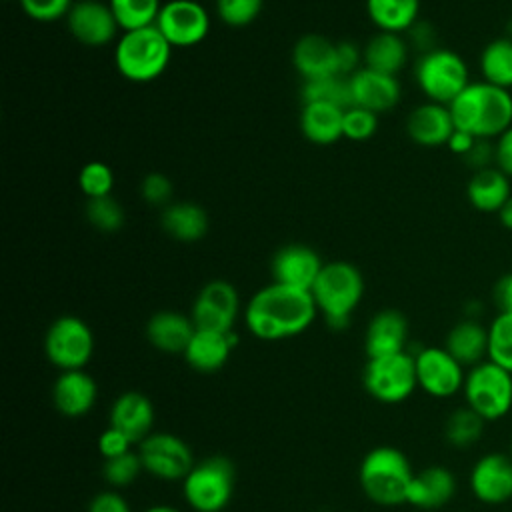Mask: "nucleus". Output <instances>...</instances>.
<instances>
[{
    "label": "nucleus",
    "instance_id": "obj_54",
    "mask_svg": "<svg viewBox=\"0 0 512 512\" xmlns=\"http://www.w3.org/2000/svg\"><path fill=\"white\" fill-rule=\"evenodd\" d=\"M510 456H512V440H510Z\"/></svg>",
    "mask_w": 512,
    "mask_h": 512
},
{
    "label": "nucleus",
    "instance_id": "obj_18",
    "mask_svg": "<svg viewBox=\"0 0 512 512\" xmlns=\"http://www.w3.org/2000/svg\"><path fill=\"white\" fill-rule=\"evenodd\" d=\"M350 92H352V106L366 108L374 114L392 110L402 96L400 82L396 76L382 74L366 66L358 68L350 76Z\"/></svg>",
    "mask_w": 512,
    "mask_h": 512
},
{
    "label": "nucleus",
    "instance_id": "obj_33",
    "mask_svg": "<svg viewBox=\"0 0 512 512\" xmlns=\"http://www.w3.org/2000/svg\"><path fill=\"white\" fill-rule=\"evenodd\" d=\"M482 80L500 88H512V36L490 40L478 58Z\"/></svg>",
    "mask_w": 512,
    "mask_h": 512
},
{
    "label": "nucleus",
    "instance_id": "obj_9",
    "mask_svg": "<svg viewBox=\"0 0 512 512\" xmlns=\"http://www.w3.org/2000/svg\"><path fill=\"white\" fill-rule=\"evenodd\" d=\"M362 382L368 394L378 402H404L418 388L414 354L404 350L390 356L368 358Z\"/></svg>",
    "mask_w": 512,
    "mask_h": 512
},
{
    "label": "nucleus",
    "instance_id": "obj_36",
    "mask_svg": "<svg viewBox=\"0 0 512 512\" xmlns=\"http://www.w3.org/2000/svg\"><path fill=\"white\" fill-rule=\"evenodd\" d=\"M302 102H328L342 110L352 108L350 76H328L320 80H306L300 90Z\"/></svg>",
    "mask_w": 512,
    "mask_h": 512
},
{
    "label": "nucleus",
    "instance_id": "obj_35",
    "mask_svg": "<svg viewBox=\"0 0 512 512\" xmlns=\"http://www.w3.org/2000/svg\"><path fill=\"white\" fill-rule=\"evenodd\" d=\"M122 32L154 26L162 8L160 0H108Z\"/></svg>",
    "mask_w": 512,
    "mask_h": 512
},
{
    "label": "nucleus",
    "instance_id": "obj_11",
    "mask_svg": "<svg viewBox=\"0 0 512 512\" xmlns=\"http://www.w3.org/2000/svg\"><path fill=\"white\" fill-rule=\"evenodd\" d=\"M138 456L148 474L160 480H184L192 470L194 454L190 446L170 432H152L138 444Z\"/></svg>",
    "mask_w": 512,
    "mask_h": 512
},
{
    "label": "nucleus",
    "instance_id": "obj_48",
    "mask_svg": "<svg viewBox=\"0 0 512 512\" xmlns=\"http://www.w3.org/2000/svg\"><path fill=\"white\" fill-rule=\"evenodd\" d=\"M88 512H132V510H130L128 502L118 492L106 490L92 498Z\"/></svg>",
    "mask_w": 512,
    "mask_h": 512
},
{
    "label": "nucleus",
    "instance_id": "obj_1",
    "mask_svg": "<svg viewBox=\"0 0 512 512\" xmlns=\"http://www.w3.org/2000/svg\"><path fill=\"white\" fill-rule=\"evenodd\" d=\"M318 308L310 290L270 282L248 300L244 324L260 340H284L302 334L316 318Z\"/></svg>",
    "mask_w": 512,
    "mask_h": 512
},
{
    "label": "nucleus",
    "instance_id": "obj_40",
    "mask_svg": "<svg viewBox=\"0 0 512 512\" xmlns=\"http://www.w3.org/2000/svg\"><path fill=\"white\" fill-rule=\"evenodd\" d=\"M264 0H216L218 18L230 28L252 24L262 12Z\"/></svg>",
    "mask_w": 512,
    "mask_h": 512
},
{
    "label": "nucleus",
    "instance_id": "obj_26",
    "mask_svg": "<svg viewBox=\"0 0 512 512\" xmlns=\"http://www.w3.org/2000/svg\"><path fill=\"white\" fill-rule=\"evenodd\" d=\"M456 492V478L444 466H428L414 474L406 504H412L422 510H434L452 500Z\"/></svg>",
    "mask_w": 512,
    "mask_h": 512
},
{
    "label": "nucleus",
    "instance_id": "obj_10",
    "mask_svg": "<svg viewBox=\"0 0 512 512\" xmlns=\"http://www.w3.org/2000/svg\"><path fill=\"white\" fill-rule=\"evenodd\" d=\"M44 352L62 372L82 370L94 354V334L82 318L60 316L46 330Z\"/></svg>",
    "mask_w": 512,
    "mask_h": 512
},
{
    "label": "nucleus",
    "instance_id": "obj_38",
    "mask_svg": "<svg viewBox=\"0 0 512 512\" xmlns=\"http://www.w3.org/2000/svg\"><path fill=\"white\" fill-rule=\"evenodd\" d=\"M84 214L92 228H96L100 232H108V234L118 232L126 220L124 208L112 194L100 196V198H86Z\"/></svg>",
    "mask_w": 512,
    "mask_h": 512
},
{
    "label": "nucleus",
    "instance_id": "obj_12",
    "mask_svg": "<svg viewBox=\"0 0 512 512\" xmlns=\"http://www.w3.org/2000/svg\"><path fill=\"white\" fill-rule=\"evenodd\" d=\"M156 28L172 48H190L208 36L210 16L196 0H168L160 8Z\"/></svg>",
    "mask_w": 512,
    "mask_h": 512
},
{
    "label": "nucleus",
    "instance_id": "obj_14",
    "mask_svg": "<svg viewBox=\"0 0 512 512\" xmlns=\"http://www.w3.org/2000/svg\"><path fill=\"white\" fill-rule=\"evenodd\" d=\"M238 310L240 298L236 288L226 280H210L194 298L190 318L198 330L232 332Z\"/></svg>",
    "mask_w": 512,
    "mask_h": 512
},
{
    "label": "nucleus",
    "instance_id": "obj_21",
    "mask_svg": "<svg viewBox=\"0 0 512 512\" xmlns=\"http://www.w3.org/2000/svg\"><path fill=\"white\" fill-rule=\"evenodd\" d=\"M408 320L400 310H380L368 322L364 334V350L368 358L390 356L406 350Z\"/></svg>",
    "mask_w": 512,
    "mask_h": 512
},
{
    "label": "nucleus",
    "instance_id": "obj_37",
    "mask_svg": "<svg viewBox=\"0 0 512 512\" xmlns=\"http://www.w3.org/2000/svg\"><path fill=\"white\" fill-rule=\"evenodd\" d=\"M488 360L512 372V312H498L490 322Z\"/></svg>",
    "mask_w": 512,
    "mask_h": 512
},
{
    "label": "nucleus",
    "instance_id": "obj_52",
    "mask_svg": "<svg viewBox=\"0 0 512 512\" xmlns=\"http://www.w3.org/2000/svg\"><path fill=\"white\" fill-rule=\"evenodd\" d=\"M498 222L506 228V230H510L512 232V196L506 200V204L498 210Z\"/></svg>",
    "mask_w": 512,
    "mask_h": 512
},
{
    "label": "nucleus",
    "instance_id": "obj_22",
    "mask_svg": "<svg viewBox=\"0 0 512 512\" xmlns=\"http://www.w3.org/2000/svg\"><path fill=\"white\" fill-rule=\"evenodd\" d=\"M154 408L152 402L140 392L120 394L110 408V426L120 430L132 444H140L152 434Z\"/></svg>",
    "mask_w": 512,
    "mask_h": 512
},
{
    "label": "nucleus",
    "instance_id": "obj_13",
    "mask_svg": "<svg viewBox=\"0 0 512 512\" xmlns=\"http://www.w3.org/2000/svg\"><path fill=\"white\" fill-rule=\"evenodd\" d=\"M418 388L434 398H450L464 388V366L442 346H426L414 354Z\"/></svg>",
    "mask_w": 512,
    "mask_h": 512
},
{
    "label": "nucleus",
    "instance_id": "obj_5",
    "mask_svg": "<svg viewBox=\"0 0 512 512\" xmlns=\"http://www.w3.org/2000/svg\"><path fill=\"white\" fill-rule=\"evenodd\" d=\"M172 46L154 26L124 32L114 48V64L130 82H152L164 74Z\"/></svg>",
    "mask_w": 512,
    "mask_h": 512
},
{
    "label": "nucleus",
    "instance_id": "obj_51",
    "mask_svg": "<svg viewBox=\"0 0 512 512\" xmlns=\"http://www.w3.org/2000/svg\"><path fill=\"white\" fill-rule=\"evenodd\" d=\"M478 138H474L472 134H468V132H462V130H454V134H452V138L448 140V148L454 152V154H458V156H466L468 152H470V148L474 146V142H476Z\"/></svg>",
    "mask_w": 512,
    "mask_h": 512
},
{
    "label": "nucleus",
    "instance_id": "obj_28",
    "mask_svg": "<svg viewBox=\"0 0 512 512\" xmlns=\"http://www.w3.org/2000/svg\"><path fill=\"white\" fill-rule=\"evenodd\" d=\"M300 130L312 144H334L344 138V110L328 102H302Z\"/></svg>",
    "mask_w": 512,
    "mask_h": 512
},
{
    "label": "nucleus",
    "instance_id": "obj_24",
    "mask_svg": "<svg viewBox=\"0 0 512 512\" xmlns=\"http://www.w3.org/2000/svg\"><path fill=\"white\" fill-rule=\"evenodd\" d=\"M194 332L196 326L192 318L174 310H160L146 322L148 342L166 354H184Z\"/></svg>",
    "mask_w": 512,
    "mask_h": 512
},
{
    "label": "nucleus",
    "instance_id": "obj_29",
    "mask_svg": "<svg viewBox=\"0 0 512 512\" xmlns=\"http://www.w3.org/2000/svg\"><path fill=\"white\" fill-rule=\"evenodd\" d=\"M444 348L462 364L476 366L488 360V328L476 318L456 322L444 340Z\"/></svg>",
    "mask_w": 512,
    "mask_h": 512
},
{
    "label": "nucleus",
    "instance_id": "obj_43",
    "mask_svg": "<svg viewBox=\"0 0 512 512\" xmlns=\"http://www.w3.org/2000/svg\"><path fill=\"white\" fill-rule=\"evenodd\" d=\"M22 12L36 22H56L66 18L74 0H18Z\"/></svg>",
    "mask_w": 512,
    "mask_h": 512
},
{
    "label": "nucleus",
    "instance_id": "obj_39",
    "mask_svg": "<svg viewBox=\"0 0 512 512\" xmlns=\"http://www.w3.org/2000/svg\"><path fill=\"white\" fill-rule=\"evenodd\" d=\"M78 186L86 198L108 196L114 188V172L106 162L92 160L80 168Z\"/></svg>",
    "mask_w": 512,
    "mask_h": 512
},
{
    "label": "nucleus",
    "instance_id": "obj_30",
    "mask_svg": "<svg viewBox=\"0 0 512 512\" xmlns=\"http://www.w3.org/2000/svg\"><path fill=\"white\" fill-rule=\"evenodd\" d=\"M160 224L168 236L180 242H196L206 236L208 212L194 202H172L164 208Z\"/></svg>",
    "mask_w": 512,
    "mask_h": 512
},
{
    "label": "nucleus",
    "instance_id": "obj_34",
    "mask_svg": "<svg viewBox=\"0 0 512 512\" xmlns=\"http://www.w3.org/2000/svg\"><path fill=\"white\" fill-rule=\"evenodd\" d=\"M484 424L486 420L478 416L472 408L468 406L456 408L454 412H450V416L444 422V438L450 446L458 450L470 448L480 440Z\"/></svg>",
    "mask_w": 512,
    "mask_h": 512
},
{
    "label": "nucleus",
    "instance_id": "obj_7",
    "mask_svg": "<svg viewBox=\"0 0 512 512\" xmlns=\"http://www.w3.org/2000/svg\"><path fill=\"white\" fill-rule=\"evenodd\" d=\"M464 400L486 422H496L512 410V372L484 360L466 372Z\"/></svg>",
    "mask_w": 512,
    "mask_h": 512
},
{
    "label": "nucleus",
    "instance_id": "obj_53",
    "mask_svg": "<svg viewBox=\"0 0 512 512\" xmlns=\"http://www.w3.org/2000/svg\"><path fill=\"white\" fill-rule=\"evenodd\" d=\"M144 512H180V510H176V508H172V506L158 504V506H150V508H148V510H144Z\"/></svg>",
    "mask_w": 512,
    "mask_h": 512
},
{
    "label": "nucleus",
    "instance_id": "obj_47",
    "mask_svg": "<svg viewBox=\"0 0 512 512\" xmlns=\"http://www.w3.org/2000/svg\"><path fill=\"white\" fill-rule=\"evenodd\" d=\"M494 166L512 178V126L494 140Z\"/></svg>",
    "mask_w": 512,
    "mask_h": 512
},
{
    "label": "nucleus",
    "instance_id": "obj_19",
    "mask_svg": "<svg viewBox=\"0 0 512 512\" xmlns=\"http://www.w3.org/2000/svg\"><path fill=\"white\" fill-rule=\"evenodd\" d=\"M292 64L304 82L336 76L340 74L338 42H332L322 34H304L292 48Z\"/></svg>",
    "mask_w": 512,
    "mask_h": 512
},
{
    "label": "nucleus",
    "instance_id": "obj_49",
    "mask_svg": "<svg viewBox=\"0 0 512 512\" xmlns=\"http://www.w3.org/2000/svg\"><path fill=\"white\" fill-rule=\"evenodd\" d=\"M362 60V50H358L352 42H338V70L342 76H352L358 70V62Z\"/></svg>",
    "mask_w": 512,
    "mask_h": 512
},
{
    "label": "nucleus",
    "instance_id": "obj_3",
    "mask_svg": "<svg viewBox=\"0 0 512 512\" xmlns=\"http://www.w3.org/2000/svg\"><path fill=\"white\" fill-rule=\"evenodd\" d=\"M310 294L324 320L332 328H344L362 300L364 278L352 262H324Z\"/></svg>",
    "mask_w": 512,
    "mask_h": 512
},
{
    "label": "nucleus",
    "instance_id": "obj_20",
    "mask_svg": "<svg viewBox=\"0 0 512 512\" xmlns=\"http://www.w3.org/2000/svg\"><path fill=\"white\" fill-rule=\"evenodd\" d=\"M454 130L456 126H454L450 108L446 104L424 102L416 106L406 120V132L410 140L426 148L446 146Z\"/></svg>",
    "mask_w": 512,
    "mask_h": 512
},
{
    "label": "nucleus",
    "instance_id": "obj_46",
    "mask_svg": "<svg viewBox=\"0 0 512 512\" xmlns=\"http://www.w3.org/2000/svg\"><path fill=\"white\" fill-rule=\"evenodd\" d=\"M464 162L472 168V172L494 166V144H492V140L478 138L474 142V146L470 148V152L464 156Z\"/></svg>",
    "mask_w": 512,
    "mask_h": 512
},
{
    "label": "nucleus",
    "instance_id": "obj_42",
    "mask_svg": "<svg viewBox=\"0 0 512 512\" xmlns=\"http://www.w3.org/2000/svg\"><path fill=\"white\" fill-rule=\"evenodd\" d=\"M378 128V114L352 106L344 110V138L354 142H364L374 136Z\"/></svg>",
    "mask_w": 512,
    "mask_h": 512
},
{
    "label": "nucleus",
    "instance_id": "obj_25",
    "mask_svg": "<svg viewBox=\"0 0 512 512\" xmlns=\"http://www.w3.org/2000/svg\"><path fill=\"white\" fill-rule=\"evenodd\" d=\"M234 344L236 338L232 332H212L196 328L182 356L196 372L210 374L220 370L228 362Z\"/></svg>",
    "mask_w": 512,
    "mask_h": 512
},
{
    "label": "nucleus",
    "instance_id": "obj_27",
    "mask_svg": "<svg viewBox=\"0 0 512 512\" xmlns=\"http://www.w3.org/2000/svg\"><path fill=\"white\" fill-rule=\"evenodd\" d=\"M512 196L510 178L496 166H488L472 172L466 182V198L472 208L486 214H498V210Z\"/></svg>",
    "mask_w": 512,
    "mask_h": 512
},
{
    "label": "nucleus",
    "instance_id": "obj_45",
    "mask_svg": "<svg viewBox=\"0 0 512 512\" xmlns=\"http://www.w3.org/2000/svg\"><path fill=\"white\" fill-rule=\"evenodd\" d=\"M130 446H132V442L120 430H116L112 426H108L98 438V450L104 456V460H110V458L130 452Z\"/></svg>",
    "mask_w": 512,
    "mask_h": 512
},
{
    "label": "nucleus",
    "instance_id": "obj_4",
    "mask_svg": "<svg viewBox=\"0 0 512 512\" xmlns=\"http://www.w3.org/2000/svg\"><path fill=\"white\" fill-rule=\"evenodd\" d=\"M414 470L406 454L394 446H376L360 462L358 480L364 494L380 506L406 502Z\"/></svg>",
    "mask_w": 512,
    "mask_h": 512
},
{
    "label": "nucleus",
    "instance_id": "obj_41",
    "mask_svg": "<svg viewBox=\"0 0 512 512\" xmlns=\"http://www.w3.org/2000/svg\"><path fill=\"white\" fill-rule=\"evenodd\" d=\"M142 470H144L142 460H140L138 452H132V450L122 456L104 460V466H102V474H104L106 482L114 488H124L128 484H132Z\"/></svg>",
    "mask_w": 512,
    "mask_h": 512
},
{
    "label": "nucleus",
    "instance_id": "obj_15",
    "mask_svg": "<svg viewBox=\"0 0 512 512\" xmlns=\"http://www.w3.org/2000/svg\"><path fill=\"white\" fill-rule=\"evenodd\" d=\"M66 26L70 34L84 46H106L114 40L118 22L108 4L98 0H78L72 4Z\"/></svg>",
    "mask_w": 512,
    "mask_h": 512
},
{
    "label": "nucleus",
    "instance_id": "obj_8",
    "mask_svg": "<svg viewBox=\"0 0 512 512\" xmlns=\"http://www.w3.org/2000/svg\"><path fill=\"white\" fill-rule=\"evenodd\" d=\"M234 492V466L224 456H210L192 466L182 480V494L196 512H220Z\"/></svg>",
    "mask_w": 512,
    "mask_h": 512
},
{
    "label": "nucleus",
    "instance_id": "obj_6",
    "mask_svg": "<svg viewBox=\"0 0 512 512\" xmlns=\"http://www.w3.org/2000/svg\"><path fill=\"white\" fill-rule=\"evenodd\" d=\"M414 80L428 102L448 106L470 84V72L458 52L432 48L416 60Z\"/></svg>",
    "mask_w": 512,
    "mask_h": 512
},
{
    "label": "nucleus",
    "instance_id": "obj_16",
    "mask_svg": "<svg viewBox=\"0 0 512 512\" xmlns=\"http://www.w3.org/2000/svg\"><path fill=\"white\" fill-rule=\"evenodd\" d=\"M470 490L484 504H504L512 498V456L490 452L470 470Z\"/></svg>",
    "mask_w": 512,
    "mask_h": 512
},
{
    "label": "nucleus",
    "instance_id": "obj_2",
    "mask_svg": "<svg viewBox=\"0 0 512 512\" xmlns=\"http://www.w3.org/2000/svg\"><path fill=\"white\" fill-rule=\"evenodd\" d=\"M456 130L496 140L512 126V92L484 80L470 82L450 104Z\"/></svg>",
    "mask_w": 512,
    "mask_h": 512
},
{
    "label": "nucleus",
    "instance_id": "obj_23",
    "mask_svg": "<svg viewBox=\"0 0 512 512\" xmlns=\"http://www.w3.org/2000/svg\"><path fill=\"white\" fill-rule=\"evenodd\" d=\"M98 396V386L84 370H66L54 382L52 400L62 416L78 418L92 410Z\"/></svg>",
    "mask_w": 512,
    "mask_h": 512
},
{
    "label": "nucleus",
    "instance_id": "obj_17",
    "mask_svg": "<svg viewBox=\"0 0 512 512\" xmlns=\"http://www.w3.org/2000/svg\"><path fill=\"white\" fill-rule=\"evenodd\" d=\"M324 262L320 254L306 244H286L276 250L270 262L272 282L310 290Z\"/></svg>",
    "mask_w": 512,
    "mask_h": 512
},
{
    "label": "nucleus",
    "instance_id": "obj_44",
    "mask_svg": "<svg viewBox=\"0 0 512 512\" xmlns=\"http://www.w3.org/2000/svg\"><path fill=\"white\" fill-rule=\"evenodd\" d=\"M172 194H174V186H172L170 178L160 172H150L140 182V196L144 198V202H148L152 206L166 208L168 204H172L170 202Z\"/></svg>",
    "mask_w": 512,
    "mask_h": 512
},
{
    "label": "nucleus",
    "instance_id": "obj_31",
    "mask_svg": "<svg viewBox=\"0 0 512 512\" xmlns=\"http://www.w3.org/2000/svg\"><path fill=\"white\" fill-rule=\"evenodd\" d=\"M408 60V44L400 34L378 32L362 50V62L366 68L396 76Z\"/></svg>",
    "mask_w": 512,
    "mask_h": 512
},
{
    "label": "nucleus",
    "instance_id": "obj_50",
    "mask_svg": "<svg viewBox=\"0 0 512 512\" xmlns=\"http://www.w3.org/2000/svg\"><path fill=\"white\" fill-rule=\"evenodd\" d=\"M492 298H494L498 312H512V272H508L496 280Z\"/></svg>",
    "mask_w": 512,
    "mask_h": 512
},
{
    "label": "nucleus",
    "instance_id": "obj_32",
    "mask_svg": "<svg viewBox=\"0 0 512 512\" xmlns=\"http://www.w3.org/2000/svg\"><path fill=\"white\" fill-rule=\"evenodd\" d=\"M366 12L380 32L410 30L420 12V0H366Z\"/></svg>",
    "mask_w": 512,
    "mask_h": 512
}]
</instances>
